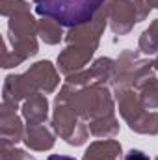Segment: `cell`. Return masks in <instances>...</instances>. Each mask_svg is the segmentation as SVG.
<instances>
[{"label":"cell","mask_w":158,"mask_h":160,"mask_svg":"<svg viewBox=\"0 0 158 160\" xmlns=\"http://www.w3.org/2000/svg\"><path fill=\"white\" fill-rule=\"evenodd\" d=\"M54 102L69 104L82 121H93L116 114V97L108 86H84L77 88L69 82H63Z\"/></svg>","instance_id":"cell-1"},{"label":"cell","mask_w":158,"mask_h":160,"mask_svg":"<svg viewBox=\"0 0 158 160\" xmlns=\"http://www.w3.org/2000/svg\"><path fill=\"white\" fill-rule=\"evenodd\" d=\"M104 2L106 0H34L39 17L54 19L67 28L91 21Z\"/></svg>","instance_id":"cell-2"},{"label":"cell","mask_w":158,"mask_h":160,"mask_svg":"<svg viewBox=\"0 0 158 160\" xmlns=\"http://www.w3.org/2000/svg\"><path fill=\"white\" fill-rule=\"evenodd\" d=\"M155 73H156V69L151 60H145L138 52L125 48L116 58L110 88L114 89V93L123 91V89L140 91L149 80L155 78Z\"/></svg>","instance_id":"cell-3"},{"label":"cell","mask_w":158,"mask_h":160,"mask_svg":"<svg viewBox=\"0 0 158 160\" xmlns=\"http://www.w3.org/2000/svg\"><path fill=\"white\" fill-rule=\"evenodd\" d=\"M114 65H116V60H112L108 56L97 58L89 67L82 69L78 73L71 75V77H65V82H69V84H73L77 88H84V86H106L112 80Z\"/></svg>","instance_id":"cell-4"},{"label":"cell","mask_w":158,"mask_h":160,"mask_svg":"<svg viewBox=\"0 0 158 160\" xmlns=\"http://www.w3.org/2000/svg\"><path fill=\"white\" fill-rule=\"evenodd\" d=\"M95 50H97L95 47H87V45H67L60 52L56 67L63 77H71L87 67V63L95 56Z\"/></svg>","instance_id":"cell-5"},{"label":"cell","mask_w":158,"mask_h":160,"mask_svg":"<svg viewBox=\"0 0 158 160\" xmlns=\"http://www.w3.org/2000/svg\"><path fill=\"white\" fill-rule=\"evenodd\" d=\"M17 110H19V102L2 99V106H0V138L11 142L13 145L22 142L24 132H26V127L22 125V119L17 116Z\"/></svg>","instance_id":"cell-6"},{"label":"cell","mask_w":158,"mask_h":160,"mask_svg":"<svg viewBox=\"0 0 158 160\" xmlns=\"http://www.w3.org/2000/svg\"><path fill=\"white\" fill-rule=\"evenodd\" d=\"M136 0H114L110 8V28L116 36H126L138 24Z\"/></svg>","instance_id":"cell-7"},{"label":"cell","mask_w":158,"mask_h":160,"mask_svg":"<svg viewBox=\"0 0 158 160\" xmlns=\"http://www.w3.org/2000/svg\"><path fill=\"white\" fill-rule=\"evenodd\" d=\"M26 77L34 82V86L41 93H47V95L54 93L56 88L60 86V71L48 60H41V62L32 63L30 69L26 71Z\"/></svg>","instance_id":"cell-8"},{"label":"cell","mask_w":158,"mask_h":160,"mask_svg":"<svg viewBox=\"0 0 158 160\" xmlns=\"http://www.w3.org/2000/svg\"><path fill=\"white\" fill-rule=\"evenodd\" d=\"M78 114L65 102H54V110H52V118H50V127L56 132V136H60L62 140H69L73 136V132L78 128L80 125Z\"/></svg>","instance_id":"cell-9"},{"label":"cell","mask_w":158,"mask_h":160,"mask_svg":"<svg viewBox=\"0 0 158 160\" xmlns=\"http://www.w3.org/2000/svg\"><path fill=\"white\" fill-rule=\"evenodd\" d=\"M116 102H117L119 116L126 125H132L134 121H138L145 112V104L141 102V97L136 89H123V91H116L114 93Z\"/></svg>","instance_id":"cell-10"},{"label":"cell","mask_w":158,"mask_h":160,"mask_svg":"<svg viewBox=\"0 0 158 160\" xmlns=\"http://www.w3.org/2000/svg\"><path fill=\"white\" fill-rule=\"evenodd\" d=\"M36 93H39V89L26 77V73H22V75H7L6 80H4L2 99L21 102V101H26L28 97H32Z\"/></svg>","instance_id":"cell-11"},{"label":"cell","mask_w":158,"mask_h":160,"mask_svg":"<svg viewBox=\"0 0 158 160\" xmlns=\"http://www.w3.org/2000/svg\"><path fill=\"white\" fill-rule=\"evenodd\" d=\"M24 145L32 151L45 153L50 151L56 143V132L52 128H48L45 123L41 125H26V132H24Z\"/></svg>","instance_id":"cell-12"},{"label":"cell","mask_w":158,"mask_h":160,"mask_svg":"<svg viewBox=\"0 0 158 160\" xmlns=\"http://www.w3.org/2000/svg\"><path fill=\"white\" fill-rule=\"evenodd\" d=\"M37 38V21L32 11L17 13L7 21V41Z\"/></svg>","instance_id":"cell-13"},{"label":"cell","mask_w":158,"mask_h":160,"mask_svg":"<svg viewBox=\"0 0 158 160\" xmlns=\"http://www.w3.org/2000/svg\"><path fill=\"white\" fill-rule=\"evenodd\" d=\"M21 114H22V119L26 121V125L47 123V119H48V99H47V93L39 91V93L28 97L26 101H22Z\"/></svg>","instance_id":"cell-14"},{"label":"cell","mask_w":158,"mask_h":160,"mask_svg":"<svg viewBox=\"0 0 158 160\" xmlns=\"http://www.w3.org/2000/svg\"><path fill=\"white\" fill-rule=\"evenodd\" d=\"M82 160H123V147L117 140H99L89 143Z\"/></svg>","instance_id":"cell-15"},{"label":"cell","mask_w":158,"mask_h":160,"mask_svg":"<svg viewBox=\"0 0 158 160\" xmlns=\"http://www.w3.org/2000/svg\"><path fill=\"white\" fill-rule=\"evenodd\" d=\"M37 38L45 45H58L62 39H65L63 26L60 22H56L54 19L41 17L37 21Z\"/></svg>","instance_id":"cell-16"},{"label":"cell","mask_w":158,"mask_h":160,"mask_svg":"<svg viewBox=\"0 0 158 160\" xmlns=\"http://www.w3.org/2000/svg\"><path fill=\"white\" fill-rule=\"evenodd\" d=\"M89 132L95 138H116L119 134V121L116 114H108L104 118L89 121Z\"/></svg>","instance_id":"cell-17"},{"label":"cell","mask_w":158,"mask_h":160,"mask_svg":"<svg viewBox=\"0 0 158 160\" xmlns=\"http://www.w3.org/2000/svg\"><path fill=\"white\" fill-rule=\"evenodd\" d=\"M138 48L145 56L158 54V19H155L149 28H145L138 39Z\"/></svg>","instance_id":"cell-18"},{"label":"cell","mask_w":158,"mask_h":160,"mask_svg":"<svg viewBox=\"0 0 158 160\" xmlns=\"http://www.w3.org/2000/svg\"><path fill=\"white\" fill-rule=\"evenodd\" d=\"M128 128L132 132H138V134H149V136L158 134V112H149L147 110L138 121L128 125Z\"/></svg>","instance_id":"cell-19"},{"label":"cell","mask_w":158,"mask_h":160,"mask_svg":"<svg viewBox=\"0 0 158 160\" xmlns=\"http://www.w3.org/2000/svg\"><path fill=\"white\" fill-rule=\"evenodd\" d=\"M7 41V39H6ZM11 50H15L22 60H28V58H34L37 52H39V43L37 38H26V39H15V41H7Z\"/></svg>","instance_id":"cell-20"},{"label":"cell","mask_w":158,"mask_h":160,"mask_svg":"<svg viewBox=\"0 0 158 160\" xmlns=\"http://www.w3.org/2000/svg\"><path fill=\"white\" fill-rule=\"evenodd\" d=\"M141 102L145 104L147 110H158V78L155 77L153 80H149L140 91Z\"/></svg>","instance_id":"cell-21"},{"label":"cell","mask_w":158,"mask_h":160,"mask_svg":"<svg viewBox=\"0 0 158 160\" xmlns=\"http://www.w3.org/2000/svg\"><path fill=\"white\" fill-rule=\"evenodd\" d=\"M0 158L2 160H36V157L28 155L24 149L15 147L11 142L0 138Z\"/></svg>","instance_id":"cell-22"},{"label":"cell","mask_w":158,"mask_h":160,"mask_svg":"<svg viewBox=\"0 0 158 160\" xmlns=\"http://www.w3.org/2000/svg\"><path fill=\"white\" fill-rule=\"evenodd\" d=\"M24 11H30V4L26 0H0V13L6 19Z\"/></svg>","instance_id":"cell-23"},{"label":"cell","mask_w":158,"mask_h":160,"mask_svg":"<svg viewBox=\"0 0 158 160\" xmlns=\"http://www.w3.org/2000/svg\"><path fill=\"white\" fill-rule=\"evenodd\" d=\"M26 60H22L15 50H11V47H9V43L6 41L4 43V50H2V67L4 69H11V67H17V65H21V63H24Z\"/></svg>","instance_id":"cell-24"},{"label":"cell","mask_w":158,"mask_h":160,"mask_svg":"<svg viewBox=\"0 0 158 160\" xmlns=\"http://www.w3.org/2000/svg\"><path fill=\"white\" fill-rule=\"evenodd\" d=\"M87 138H89V127H87L86 121H80L78 128L73 132V136L67 140V143L73 145V147H80V145H84L87 142Z\"/></svg>","instance_id":"cell-25"},{"label":"cell","mask_w":158,"mask_h":160,"mask_svg":"<svg viewBox=\"0 0 158 160\" xmlns=\"http://www.w3.org/2000/svg\"><path fill=\"white\" fill-rule=\"evenodd\" d=\"M138 6V21H145L151 13V9H158V0H136Z\"/></svg>","instance_id":"cell-26"},{"label":"cell","mask_w":158,"mask_h":160,"mask_svg":"<svg viewBox=\"0 0 158 160\" xmlns=\"http://www.w3.org/2000/svg\"><path fill=\"white\" fill-rule=\"evenodd\" d=\"M125 160H151L149 155H145L143 151H138V149H130L126 155H125Z\"/></svg>","instance_id":"cell-27"},{"label":"cell","mask_w":158,"mask_h":160,"mask_svg":"<svg viewBox=\"0 0 158 160\" xmlns=\"http://www.w3.org/2000/svg\"><path fill=\"white\" fill-rule=\"evenodd\" d=\"M47 160H77L73 157H65V155H50Z\"/></svg>","instance_id":"cell-28"},{"label":"cell","mask_w":158,"mask_h":160,"mask_svg":"<svg viewBox=\"0 0 158 160\" xmlns=\"http://www.w3.org/2000/svg\"><path fill=\"white\" fill-rule=\"evenodd\" d=\"M153 63H155V69H156V71H158V56H156V58H155V60H153Z\"/></svg>","instance_id":"cell-29"},{"label":"cell","mask_w":158,"mask_h":160,"mask_svg":"<svg viewBox=\"0 0 158 160\" xmlns=\"http://www.w3.org/2000/svg\"><path fill=\"white\" fill-rule=\"evenodd\" d=\"M155 160H158V158H155Z\"/></svg>","instance_id":"cell-30"}]
</instances>
